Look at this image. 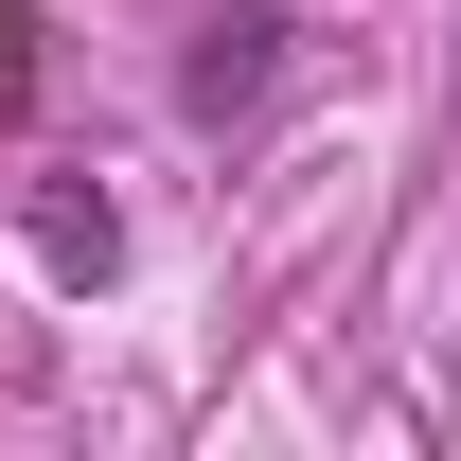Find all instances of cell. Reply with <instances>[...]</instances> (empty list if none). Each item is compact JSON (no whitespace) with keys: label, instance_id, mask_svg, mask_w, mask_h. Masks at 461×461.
Instances as JSON below:
<instances>
[{"label":"cell","instance_id":"2","mask_svg":"<svg viewBox=\"0 0 461 461\" xmlns=\"http://www.w3.org/2000/svg\"><path fill=\"white\" fill-rule=\"evenodd\" d=\"M36 249H54L71 285H107V249H124V230H107V195H36Z\"/></svg>","mask_w":461,"mask_h":461},{"label":"cell","instance_id":"1","mask_svg":"<svg viewBox=\"0 0 461 461\" xmlns=\"http://www.w3.org/2000/svg\"><path fill=\"white\" fill-rule=\"evenodd\" d=\"M285 89V18H195V54H177V107L195 124H249Z\"/></svg>","mask_w":461,"mask_h":461}]
</instances>
